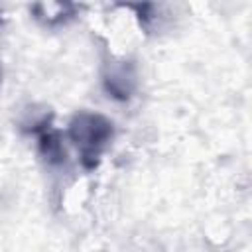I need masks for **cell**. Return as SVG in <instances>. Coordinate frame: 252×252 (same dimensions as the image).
Returning a JSON list of instances; mask_svg holds the SVG:
<instances>
[{
  "label": "cell",
  "mask_w": 252,
  "mask_h": 252,
  "mask_svg": "<svg viewBox=\"0 0 252 252\" xmlns=\"http://www.w3.org/2000/svg\"><path fill=\"white\" fill-rule=\"evenodd\" d=\"M102 87L110 98L120 100V102L130 100V96L134 94V89H136L134 67L126 61L106 67L102 73Z\"/></svg>",
  "instance_id": "obj_3"
},
{
  "label": "cell",
  "mask_w": 252,
  "mask_h": 252,
  "mask_svg": "<svg viewBox=\"0 0 252 252\" xmlns=\"http://www.w3.org/2000/svg\"><path fill=\"white\" fill-rule=\"evenodd\" d=\"M32 134L37 140V152L43 158L47 165H63L65 163V148L61 142V134L53 128L49 118H41L39 122L33 124Z\"/></svg>",
  "instance_id": "obj_2"
},
{
  "label": "cell",
  "mask_w": 252,
  "mask_h": 252,
  "mask_svg": "<svg viewBox=\"0 0 252 252\" xmlns=\"http://www.w3.org/2000/svg\"><path fill=\"white\" fill-rule=\"evenodd\" d=\"M30 10L45 26H59L69 18H73L77 12L73 4H61V2H41V4H33Z\"/></svg>",
  "instance_id": "obj_4"
},
{
  "label": "cell",
  "mask_w": 252,
  "mask_h": 252,
  "mask_svg": "<svg viewBox=\"0 0 252 252\" xmlns=\"http://www.w3.org/2000/svg\"><path fill=\"white\" fill-rule=\"evenodd\" d=\"M67 136L77 148L81 165L91 171L96 169L100 156L114 138V122L104 114L79 110L67 126Z\"/></svg>",
  "instance_id": "obj_1"
}]
</instances>
